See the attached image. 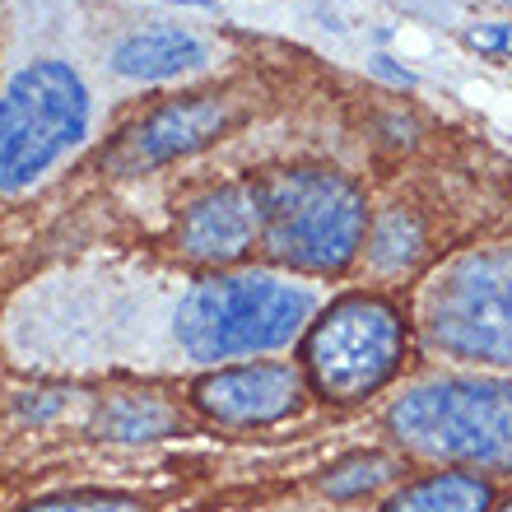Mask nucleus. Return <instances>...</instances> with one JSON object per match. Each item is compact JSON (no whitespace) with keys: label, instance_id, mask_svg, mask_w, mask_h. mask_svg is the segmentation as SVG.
<instances>
[{"label":"nucleus","instance_id":"1","mask_svg":"<svg viewBox=\"0 0 512 512\" xmlns=\"http://www.w3.org/2000/svg\"><path fill=\"white\" fill-rule=\"evenodd\" d=\"M410 452L457 466H512V387L485 378H447L405 391L387 415Z\"/></svg>","mask_w":512,"mask_h":512},{"label":"nucleus","instance_id":"2","mask_svg":"<svg viewBox=\"0 0 512 512\" xmlns=\"http://www.w3.org/2000/svg\"><path fill=\"white\" fill-rule=\"evenodd\" d=\"M368 205L354 182L326 168H294L261 182V238L266 252L298 270H340L359 252Z\"/></svg>","mask_w":512,"mask_h":512},{"label":"nucleus","instance_id":"3","mask_svg":"<svg viewBox=\"0 0 512 512\" xmlns=\"http://www.w3.org/2000/svg\"><path fill=\"white\" fill-rule=\"evenodd\" d=\"M308 312L312 298L275 275H219L187 294L177 312V340L191 359L215 364L289 345L303 331Z\"/></svg>","mask_w":512,"mask_h":512},{"label":"nucleus","instance_id":"4","mask_svg":"<svg viewBox=\"0 0 512 512\" xmlns=\"http://www.w3.org/2000/svg\"><path fill=\"white\" fill-rule=\"evenodd\" d=\"M89 126V89L66 61H33L0 94V191L42 177Z\"/></svg>","mask_w":512,"mask_h":512},{"label":"nucleus","instance_id":"5","mask_svg":"<svg viewBox=\"0 0 512 512\" xmlns=\"http://www.w3.org/2000/svg\"><path fill=\"white\" fill-rule=\"evenodd\" d=\"M429 336L457 359L512 368V247L471 252L429 289Z\"/></svg>","mask_w":512,"mask_h":512},{"label":"nucleus","instance_id":"6","mask_svg":"<svg viewBox=\"0 0 512 512\" xmlns=\"http://www.w3.org/2000/svg\"><path fill=\"white\" fill-rule=\"evenodd\" d=\"M405 322L387 298L350 294L331 303L322 322L308 331L303 359H308L312 387L331 401H359L401 368Z\"/></svg>","mask_w":512,"mask_h":512},{"label":"nucleus","instance_id":"7","mask_svg":"<svg viewBox=\"0 0 512 512\" xmlns=\"http://www.w3.org/2000/svg\"><path fill=\"white\" fill-rule=\"evenodd\" d=\"M303 401V378L289 364L219 368L196 387V405L219 424H275Z\"/></svg>","mask_w":512,"mask_h":512},{"label":"nucleus","instance_id":"8","mask_svg":"<svg viewBox=\"0 0 512 512\" xmlns=\"http://www.w3.org/2000/svg\"><path fill=\"white\" fill-rule=\"evenodd\" d=\"M261 233V182L219 187L182 215V252L196 261H233Z\"/></svg>","mask_w":512,"mask_h":512},{"label":"nucleus","instance_id":"9","mask_svg":"<svg viewBox=\"0 0 512 512\" xmlns=\"http://www.w3.org/2000/svg\"><path fill=\"white\" fill-rule=\"evenodd\" d=\"M219 131H224V108L215 98H182V103H168L154 117H145V126L135 131V159L168 163L177 154L210 145Z\"/></svg>","mask_w":512,"mask_h":512},{"label":"nucleus","instance_id":"10","mask_svg":"<svg viewBox=\"0 0 512 512\" xmlns=\"http://www.w3.org/2000/svg\"><path fill=\"white\" fill-rule=\"evenodd\" d=\"M196 66H205V42L173 24L140 28L112 47V70L126 80H173Z\"/></svg>","mask_w":512,"mask_h":512},{"label":"nucleus","instance_id":"11","mask_svg":"<svg viewBox=\"0 0 512 512\" xmlns=\"http://www.w3.org/2000/svg\"><path fill=\"white\" fill-rule=\"evenodd\" d=\"M489 503H494V489L480 475L443 471L401 489L382 512H489Z\"/></svg>","mask_w":512,"mask_h":512},{"label":"nucleus","instance_id":"12","mask_svg":"<svg viewBox=\"0 0 512 512\" xmlns=\"http://www.w3.org/2000/svg\"><path fill=\"white\" fill-rule=\"evenodd\" d=\"M177 415L173 405H163L159 396H112L103 405V415H98V429L117 438V443H140V438H163V433H173Z\"/></svg>","mask_w":512,"mask_h":512},{"label":"nucleus","instance_id":"13","mask_svg":"<svg viewBox=\"0 0 512 512\" xmlns=\"http://www.w3.org/2000/svg\"><path fill=\"white\" fill-rule=\"evenodd\" d=\"M419 247H424L419 219L405 215V210H387V215L378 219V229H373L368 256H373V266H382V270H405V266H415Z\"/></svg>","mask_w":512,"mask_h":512},{"label":"nucleus","instance_id":"14","mask_svg":"<svg viewBox=\"0 0 512 512\" xmlns=\"http://www.w3.org/2000/svg\"><path fill=\"white\" fill-rule=\"evenodd\" d=\"M391 475H396V461L391 457H382V452H354V457H345L340 466H331L322 489L331 499H364V494H373L378 485H387Z\"/></svg>","mask_w":512,"mask_h":512},{"label":"nucleus","instance_id":"15","mask_svg":"<svg viewBox=\"0 0 512 512\" xmlns=\"http://www.w3.org/2000/svg\"><path fill=\"white\" fill-rule=\"evenodd\" d=\"M19 512H145V503L126 499V494H98V489H80V494H56V499H38Z\"/></svg>","mask_w":512,"mask_h":512},{"label":"nucleus","instance_id":"16","mask_svg":"<svg viewBox=\"0 0 512 512\" xmlns=\"http://www.w3.org/2000/svg\"><path fill=\"white\" fill-rule=\"evenodd\" d=\"M471 47H480V52H512V24H494V28H475L471 38Z\"/></svg>","mask_w":512,"mask_h":512},{"label":"nucleus","instance_id":"17","mask_svg":"<svg viewBox=\"0 0 512 512\" xmlns=\"http://www.w3.org/2000/svg\"><path fill=\"white\" fill-rule=\"evenodd\" d=\"M373 70H378V75H387V80H396V84H410V75H405V70H396L387 61V56H378V61H373Z\"/></svg>","mask_w":512,"mask_h":512},{"label":"nucleus","instance_id":"18","mask_svg":"<svg viewBox=\"0 0 512 512\" xmlns=\"http://www.w3.org/2000/svg\"><path fill=\"white\" fill-rule=\"evenodd\" d=\"M182 5H210V0H182Z\"/></svg>","mask_w":512,"mask_h":512},{"label":"nucleus","instance_id":"19","mask_svg":"<svg viewBox=\"0 0 512 512\" xmlns=\"http://www.w3.org/2000/svg\"><path fill=\"white\" fill-rule=\"evenodd\" d=\"M499 512H512V503H503V508H499Z\"/></svg>","mask_w":512,"mask_h":512},{"label":"nucleus","instance_id":"20","mask_svg":"<svg viewBox=\"0 0 512 512\" xmlns=\"http://www.w3.org/2000/svg\"><path fill=\"white\" fill-rule=\"evenodd\" d=\"M508 5H512V0H508Z\"/></svg>","mask_w":512,"mask_h":512}]
</instances>
